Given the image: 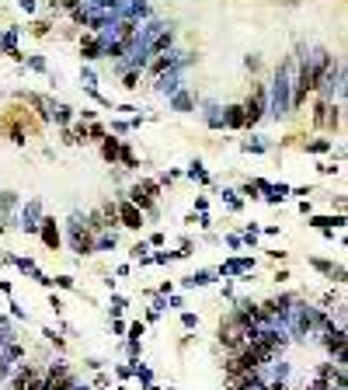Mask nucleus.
<instances>
[{
  "label": "nucleus",
  "instance_id": "4c0bfd02",
  "mask_svg": "<svg viewBox=\"0 0 348 390\" xmlns=\"http://www.w3.org/2000/svg\"><path fill=\"white\" fill-rule=\"evenodd\" d=\"M21 11H28V14H32V11H35V0H21Z\"/></svg>",
  "mask_w": 348,
  "mask_h": 390
},
{
  "label": "nucleus",
  "instance_id": "7c9ffc66",
  "mask_svg": "<svg viewBox=\"0 0 348 390\" xmlns=\"http://www.w3.org/2000/svg\"><path fill=\"white\" fill-rule=\"evenodd\" d=\"M49 307H53L56 313L63 310V300H60V293H49Z\"/></svg>",
  "mask_w": 348,
  "mask_h": 390
},
{
  "label": "nucleus",
  "instance_id": "f8f14e48",
  "mask_svg": "<svg viewBox=\"0 0 348 390\" xmlns=\"http://www.w3.org/2000/svg\"><path fill=\"white\" fill-rule=\"evenodd\" d=\"M310 265H313L317 272L331 275L334 282H345V268H341V265H334V261H324V258H310Z\"/></svg>",
  "mask_w": 348,
  "mask_h": 390
},
{
  "label": "nucleus",
  "instance_id": "dca6fc26",
  "mask_svg": "<svg viewBox=\"0 0 348 390\" xmlns=\"http://www.w3.org/2000/svg\"><path fill=\"white\" fill-rule=\"evenodd\" d=\"M209 282H216V272H209V268H202V272H195V275H185V282L181 286H209Z\"/></svg>",
  "mask_w": 348,
  "mask_h": 390
},
{
  "label": "nucleus",
  "instance_id": "72a5a7b5",
  "mask_svg": "<svg viewBox=\"0 0 348 390\" xmlns=\"http://www.w3.org/2000/svg\"><path fill=\"white\" fill-rule=\"evenodd\" d=\"M139 352H143V341H129V355L139 359Z\"/></svg>",
  "mask_w": 348,
  "mask_h": 390
},
{
  "label": "nucleus",
  "instance_id": "58836bf2",
  "mask_svg": "<svg viewBox=\"0 0 348 390\" xmlns=\"http://www.w3.org/2000/svg\"><path fill=\"white\" fill-rule=\"evenodd\" d=\"M143 390H160V387H153V383H146V387H143Z\"/></svg>",
  "mask_w": 348,
  "mask_h": 390
},
{
  "label": "nucleus",
  "instance_id": "c85d7f7f",
  "mask_svg": "<svg viewBox=\"0 0 348 390\" xmlns=\"http://www.w3.org/2000/svg\"><path fill=\"white\" fill-rule=\"evenodd\" d=\"M181 324L185 327H199V313H181Z\"/></svg>",
  "mask_w": 348,
  "mask_h": 390
},
{
  "label": "nucleus",
  "instance_id": "cd10ccee",
  "mask_svg": "<svg viewBox=\"0 0 348 390\" xmlns=\"http://www.w3.org/2000/svg\"><path fill=\"white\" fill-rule=\"evenodd\" d=\"M143 331H146V327H143L139 320H133V324H129V341H139V334H143Z\"/></svg>",
  "mask_w": 348,
  "mask_h": 390
},
{
  "label": "nucleus",
  "instance_id": "c9c22d12",
  "mask_svg": "<svg viewBox=\"0 0 348 390\" xmlns=\"http://www.w3.org/2000/svg\"><path fill=\"white\" fill-rule=\"evenodd\" d=\"M317 171H320V174H338V167H334V164H317Z\"/></svg>",
  "mask_w": 348,
  "mask_h": 390
},
{
  "label": "nucleus",
  "instance_id": "473e14b6",
  "mask_svg": "<svg viewBox=\"0 0 348 390\" xmlns=\"http://www.w3.org/2000/svg\"><path fill=\"white\" fill-rule=\"evenodd\" d=\"M108 383H112V380H108L105 373H98V376H94V387H98V390H105V387H108Z\"/></svg>",
  "mask_w": 348,
  "mask_h": 390
},
{
  "label": "nucleus",
  "instance_id": "c756f323",
  "mask_svg": "<svg viewBox=\"0 0 348 390\" xmlns=\"http://www.w3.org/2000/svg\"><path fill=\"white\" fill-rule=\"evenodd\" d=\"M28 67H32V70H39V74H46V60H39V56H32V60H28Z\"/></svg>",
  "mask_w": 348,
  "mask_h": 390
},
{
  "label": "nucleus",
  "instance_id": "393cba45",
  "mask_svg": "<svg viewBox=\"0 0 348 390\" xmlns=\"http://www.w3.org/2000/svg\"><path fill=\"white\" fill-rule=\"evenodd\" d=\"M42 334H46V338H49V341H53V345H56V348H60V352H63V348H67V338H60V334H56V331H53V327H46V331H42Z\"/></svg>",
  "mask_w": 348,
  "mask_h": 390
},
{
  "label": "nucleus",
  "instance_id": "0eeeda50",
  "mask_svg": "<svg viewBox=\"0 0 348 390\" xmlns=\"http://www.w3.org/2000/svg\"><path fill=\"white\" fill-rule=\"evenodd\" d=\"M115 213H119V227H126V230H143V227H146V216L139 213L129 199H119V202H115Z\"/></svg>",
  "mask_w": 348,
  "mask_h": 390
},
{
  "label": "nucleus",
  "instance_id": "4be33fe9",
  "mask_svg": "<svg viewBox=\"0 0 348 390\" xmlns=\"http://www.w3.org/2000/svg\"><path fill=\"white\" fill-rule=\"evenodd\" d=\"M49 28H53V25L42 18V21H35V25H32V35H35V39H46V35H49Z\"/></svg>",
  "mask_w": 348,
  "mask_h": 390
},
{
  "label": "nucleus",
  "instance_id": "20e7f679",
  "mask_svg": "<svg viewBox=\"0 0 348 390\" xmlns=\"http://www.w3.org/2000/svg\"><path fill=\"white\" fill-rule=\"evenodd\" d=\"M126 199H129V202L136 206V209L143 213V216H146V213H157L160 185H157V181H146V178H143V181H136V185L129 188V195H126Z\"/></svg>",
  "mask_w": 348,
  "mask_h": 390
},
{
  "label": "nucleus",
  "instance_id": "39448f33",
  "mask_svg": "<svg viewBox=\"0 0 348 390\" xmlns=\"http://www.w3.org/2000/svg\"><path fill=\"white\" fill-rule=\"evenodd\" d=\"M46 373V383L42 390H73L77 387V373L70 369L67 362H53L49 369H42Z\"/></svg>",
  "mask_w": 348,
  "mask_h": 390
},
{
  "label": "nucleus",
  "instance_id": "f3484780",
  "mask_svg": "<svg viewBox=\"0 0 348 390\" xmlns=\"http://www.w3.org/2000/svg\"><path fill=\"white\" fill-rule=\"evenodd\" d=\"M171 105H174L178 112H192V108H195V98H192L188 91H178V94L171 98Z\"/></svg>",
  "mask_w": 348,
  "mask_h": 390
},
{
  "label": "nucleus",
  "instance_id": "a878e982",
  "mask_svg": "<svg viewBox=\"0 0 348 390\" xmlns=\"http://www.w3.org/2000/svg\"><path fill=\"white\" fill-rule=\"evenodd\" d=\"M53 282H56L60 289H77V279H73V275H56Z\"/></svg>",
  "mask_w": 348,
  "mask_h": 390
},
{
  "label": "nucleus",
  "instance_id": "9b49d317",
  "mask_svg": "<svg viewBox=\"0 0 348 390\" xmlns=\"http://www.w3.org/2000/svg\"><path fill=\"white\" fill-rule=\"evenodd\" d=\"M101 46H105V42H101L94 32H87V35L80 39V56H84V60H101Z\"/></svg>",
  "mask_w": 348,
  "mask_h": 390
},
{
  "label": "nucleus",
  "instance_id": "6e6552de",
  "mask_svg": "<svg viewBox=\"0 0 348 390\" xmlns=\"http://www.w3.org/2000/svg\"><path fill=\"white\" fill-rule=\"evenodd\" d=\"M39 237H42V244H46V247H53V251L60 247V240H63V237H60V227H56V220H53V216H46V220L39 223Z\"/></svg>",
  "mask_w": 348,
  "mask_h": 390
},
{
  "label": "nucleus",
  "instance_id": "b1692460",
  "mask_svg": "<svg viewBox=\"0 0 348 390\" xmlns=\"http://www.w3.org/2000/svg\"><path fill=\"white\" fill-rule=\"evenodd\" d=\"M122 87H126V91H136L139 87V70H129V74L122 77Z\"/></svg>",
  "mask_w": 348,
  "mask_h": 390
},
{
  "label": "nucleus",
  "instance_id": "7ed1b4c3",
  "mask_svg": "<svg viewBox=\"0 0 348 390\" xmlns=\"http://www.w3.org/2000/svg\"><path fill=\"white\" fill-rule=\"evenodd\" d=\"M240 108H244V129H254L265 119V112H268V87L265 84H251V94H247V101Z\"/></svg>",
  "mask_w": 348,
  "mask_h": 390
},
{
  "label": "nucleus",
  "instance_id": "bb28decb",
  "mask_svg": "<svg viewBox=\"0 0 348 390\" xmlns=\"http://www.w3.org/2000/svg\"><path fill=\"white\" fill-rule=\"evenodd\" d=\"M126 307H129V300H126V296H112V313H115V317L126 310Z\"/></svg>",
  "mask_w": 348,
  "mask_h": 390
},
{
  "label": "nucleus",
  "instance_id": "e433bc0d",
  "mask_svg": "<svg viewBox=\"0 0 348 390\" xmlns=\"http://www.w3.org/2000/svg\"><path fill=\"white\" fill-rule=\"evenodd\" d=\"M11 313H14V317H18V320H25V317H28V313L21 310V307H18V303H11Z\"/></svg>",
  "mask_w": 348,
  "mask_h": 390
},
{
  "label": "nucleus",
  "instance_id": "412c9836",
  "mask_svg": "<svg viewBox=\"0 0 348 390\" xmlns=\"http://www.w3.org/2000/svg\"><path fill=\"white\" fill-rule=\"evenodd\" d=\"M146 251H150V244H146V240H136V244L129 247V258H133V261H139V258H146Z\"/></svg>",
  "mask_w": 348,
  "mask_h": 390
},
{
  "label": "nucleus",
  "instance_id": "1a4fd4ad",
  "mask_svg": "<svg viewBox=\"0 0 348 390\" xmlns=\"http://www.w3.org/2000/svg\"><path fill=\"white\" fill-rule=\"evenodd\" d=\"M240 272H254V258H233L216 268V275H240Z\"/></svg>",
  "mask_w": 348,
  "mask_h": 390
},
{
  "label": "nucleus",
  "instance_id": "6ab92c4d",
  "mask_svg": "<svg viewBox=\"0 0 348 390\" xmlns=\"http://www.w3.org/2000/svg\"><path fill=\"white\" fill-rule=\"evenodd\" d=\"M171 67H174L171 56H157V60L150 63V77H164V70H171Z\"/></svg>",
  "mask_w": 348,
  "mask_h": 390
},
{
  "label": "nucleus",
  "instance_id": "f704fd0d",
  "mask_svg": "<svg viewBox=\"0 0 348 390\" xmlns=\"http://www.w3.org/2000/svg\"><path fill=\"white\" fill-rule=\"evenodd\" d=\"M244 67H247V70H258V67H261V60H258V56H247V60H244Z\"/></svg>",
  "mask_w": 348,
  "mask_h": 390
},
{
  "label": "nucleus",
  "instance_id": "2f4dec72",
  "mask_svg": "<svg viewBox=\"0 0 348 390\" xmlns=\"http://www.w3.org/2000/svg\"><path fill=\"white\" fill-rule=\"evenodd\" d=\"M164 240H167L164 234H150V240H146V244H150V247H164Z\"/></svg>",
  "mask_w": 348,
  "mask_h": 390
},
{
  "label": "nucleus",
  "instance_id": "9d476101",
  "mask_svg": "<svg viewBox=\"0 0 348 390\" xmlns=\"http://www.w3.org/2000/svg\"><path fill=\"white\" fill-rule=\"evenodd\" d=\"M122 143H126V140H119L115 133H108V136L101 140V157H105L108 164H119V154H122Z\"/></svg>",
  "mask_w": 348,
  "mask_h": 390
},
{
  "label": "nucleus",
  "instance_id": "f257e3e1",
  "mask_svg": "<svg viewBox=\"0 0 348 390\" xmlns=\"http://www.w3.org/2000/svg\"><path fill=\"white\" fill-rule=\"evenodd\" d=\"M42 129H46V122H39V115L25 101H14L0 112V136L11 140L14 147H25L28 140L42 136Z\"/></svg>",
  "mask_w": 348,
  "mask_h": 390
},
{
  "label": "nucleus",
  "instance_id": "ddd939ff",
  "mask_svg": "<svg viewBox=\"0 0 348 390\" xmlns=\"http://www.w3.org/2000/svg\"><path fill=\"white\" fill-rule=\"evenodd\" d=\"M226 129H244V108L240 105H230V108H223V119H219Z\"/></svg>",
  "mask_w": 348,
  "mask_h": 390
},
{
  "label": "nucleus",
  "instance_id": "a211bd4d",
  "mask_svg": "<svg viewBox=\"0 0 348 390\" xmlns=\"http://www.w3.org/2000/svg\"><path fill=\"white\" fill-rule=\"evenodd\" d=\"M331 147H334V143H331V140H324V136H317V140H306V143H303V150H306V154H327Z\"/></svg>",
  "mask_w": 348,
  "mask_h": 390
},
{
  "label": "nucleus",
  "instance_id": "423d86ee",
  "mask_svg": "<svg viewBox=\"0 0 348 390\" xmlns=\"http://www.w3.org/2000/svg\"><path fill=\"white\" fill-rule=\"evenodd\" d=\"M70 247L84 258V254H94V234L84 227V220H73L70 223Z\"/></svg>",
  "mask_w": 348,
  "mask_h": 390
},
{
  "label": "nucleus",
  "instance_id": "aec40b11",
  "mask_svg": "<svg viewBox=\"0 0 348 390\" xmlns=\"http://www.w3.org/2000/svg\"><path fill=\"white\" fill-rule=\"evenodd\" d=\"M188 178H199L202 185H209V181H212V178H209V171L202 167V164H199V160H192V167H188Z\"/></svg>",
  "mask_w": 348,
  "mask_h": 390
},
{
  "label": "nucleus",
  "instance_id": "4468645a",
  "mask_svg": "<svg viewBox=\"0 0 348 390\" xmlns=\"http://www.w3.org/2000/svg\"><path fill=\"white\" fill-rule=\"evenodd\" d=\"M310 227H317V230H341L345 227V213H338V216H310Z\"/></svg>",
  "mask_w": 348,
  "mask_h": 390
},
{
  "label": "nucleus",
  "instance_id": "f03ea898",
  "mask_svg": "<svg viewBox=\"0 0 348 390\" xmlns=\"http://www.w3.org/2000/svg\"><path fill=\"white\" fill-rule=\"evenodd\" d=\"M216 341L226 348V352H240L247 341H251V331L233 317V313H226V317H219V327H216Z\"/></svg>",
  "mask_w": 348,
  "mask_h": 390
},
{
  "label": "nucleus",
  "instance_id": "5701e85b",
  "mask_svg": "<svg viewBox=\"0 0 348 390\" xmlns=\"http://www.w3.org/2000/svg\"><path fill=\"white\" fill-rule=\"evenodd\" d=\"M223 199H226V206H230V209H240V206H244L240 192H230V188H226V192H223Z\"/></svg>",
  "mask_w": 348,
  "mask_h": 390
},
{
  "label": "nucleus",
  "instance_id": "2eb2a0df",
  "mask_svg": "<svg viewBox=\"0 0 348 390\" xmlns=\"http://www.w3.org/2000/svg\"><path fill=\"white\" fill-rule=\"evenodd\" d=\"M73 119H77V115H73V108H70V105H56V101H53V119H49V122H56V126L63 129V126L73 122Z\"/></svg>",
  "mask_w": 348,
  "mask_h": 390
}]
</instances>
